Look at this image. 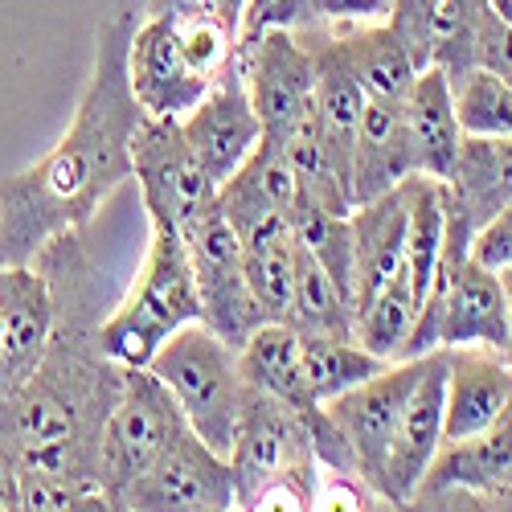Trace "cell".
<instances>
[{
    "label": "cell",
    "mask_w": 512,
    "mask_h": 512,
    "mask_svg": "<svg viewBox=\"0 0 512 512\" xmlns=\"http://www.w3.org/2000/svg\"><path fill=\"white\" fill-rule=\"evenodd\" d=\"M29 263L50 279L54 332L37 369L17 390L0 394V443L17 472H46L99 488L103 422L123 390V365L103 353L99 340L103 316L111 312L103 271L82 234L50 238Z\"/></svg>",
    "instance_id": "1"
},
{
    "label": "cell",
    "mask_w": 512,
    "mask_h": 512,
    "mask_svg": "<svg viewBox=\"0 0 512 512\" xmlns=\"http://www.w3.org/2000/svg\"><path fill=\"white\" fill-rule=\"evenodd\" d=\"M140 17L119 9L95 41L66 136L29 168L0 177V263H29L58 234H87L95 213L132 181V140L144 107L127 82V46Z\"/></svg>",
    "instance_id": "2"
},
{
    "label": "cell",
    "mask_w": 512,
    "mask_h": 512,
    "mask_svg": "<svg viewBox=\"0 0 512 512\" xmlns=\"http://www.w3.org/2000/svg\"><path fill=\"white\" fill-rule=\"evenodd\" d=\"M226 459L238 508H312L320 463L312 451L304 410L287 406L283 398L246 390Z\"/></svg>",
    "instance_id": "3"
},
{
    "label": "cell",
    "mask_w": 512,
    "mask_h": 512,
    "mask_svg": "<svg viewBox=\"0 0 512 512\" xmlns=\"http://www.w3.org/2000/svg\"><path fill=\"white\" fill-rule=\"evenodd\" d=\"M193 320H201V300H197V279H193L185 238L181 230L152 226L136 283L103 316V328H99L103 353L115 365L148 369V361L156 357L164 340Z\"/></svg>",
    "instance_id": "4"
},
{
    "label": "cell",
    "mask_w": 512,
    "mask_h": 512,
    "mask_svg": "<svg viewBox=\"0 0 512 512\" xmlns=\"http://www.w3.org/2000/svg\"><path fill=\"white\" fill-rule=\"evenodd\" d=\"M148 369L164 381V390L181 406L189 431L213 451H230L238 414L246 402V381L238 373V349L201 320L177 328L156 349Z\"/></svg>",
    "instance_id": "5"
},
{
    "label": "cell",
    "mask_w": 512,
    "mask_h": 512,
    "mask_svg": "<svg viewBox=\"0 0 512 512\" xmlns=\"http://www.w3.org/2000/svg\"><path fill=\"white\" fill-rule=\"evenodd\" d=\"M185 414L173 402V394L164 390V381L152 369H127L123 365V390L103 422L99 439V488L107 504L144 476L152 459L185 431Z\"/></svg>",
    "instance_id": "6"
},
{
    "label": "cell",
    "mask_w": 512,
    "mask_h": 512,
    "mask_svg": "<svg viewBox=\"0 0 512 512\" xmlns=\"http://www.w3.org/2000/svg\"><path fill=\"white\" fill-rule=\"evenodd\" d=\"M238 66L263 140H287L316 111V62L295 29L263 25L238 37Z\"/></svg>",
    "instance_id": "7"
},
{
    "label": "cell",
    "mask_w": 512,
    "mask_h": 512,
    "mask_svg": "<svg viewBox=\"0 0 512 512\" xmlns=\"http://www.w3.org/2000/svg\"><path fill=\"white\" fill-rule=\"evenodd\" d=\"M181 238H185L193 279H197L201 324L238 349L254 328L267 324V316L259 312V304H254V295L246 287L238 226L222 213V205L213 201L201 218H193L181 230Z\"/></svg>",
    "instance_id": "8"
},
{
    "label": "cell",
    "mask_w": 512,
    "mask_h": 512,
    "mask_svg": "<svg viewBox=\"0 0 512 512\" xmlns=\"http://www.w3.org/2000/svg\"><path fill=\"white\" fill-rule=\"evenodd\" d=\"M132 181L140 189L148 226L185 230L193 218L218 201V185L205 177L201 160L193 156L181 119L144 115L132 140Z\"/></svg>",
    "instance_id": "9"
},
{
    "label": "cell",
    "mask_w": 512,
    "mask_h": 512,
    "mask_svg": "<svg viewBox=\"0 0 512 512\" xmlns=\"http://www.w3.org/2000/svg\"><path fill=\"white\" fill-rule=\"evenodd\" d=\"M111 508L123 512H230L234 500V476L230 459L201 443L189 426L168 443L144 476L127 484Z\"/></svg>",
    "instance_id": "10"
},
{
    "label": "cell",
    "mask_w": 512,
    "mask_h": 512,
    "mask_svg": "<svg viewBox=\"0 0 512 512\" xmlns=\"http://www.w3.org/2000/svg\"><path fill=\"white\" fill-rule=\"evenodd\" d=\"M406 508H512V406L488 431L443 443Z\"/></svg>",
    "instance_id": "11"
},
{
    "label": "cell",
    "mask_w": 512,
    "mask_h": 512,
    "mask_svg": "<svg viewBox=\"0 0 512 512\" xmlns=\"http://www.w3.org/2000/svg\"><path fill=\"white\" fill-rule=\"evenodd\" d=\"M422 369V357L410 361H390L386 369H377L373 377H365L361 386L345 390L324 402V414L332 418V426L345 435L353 459H357V472L361 480L377 492V500L386 504L381 488H386V455L398 431V418L402 406L410 398V386Z\"/></svg>",
    "instance_id": "12"
},
{
    "label": "cell",
    "mask_w": 512,
    "mask_h": 512,
    "mask_svg": "<svg viewBox=\"0 0 512 512\" xmlns=\"http://www.w3.org/2000/svg\"><path fill=\"white\" fill-rule=\"evenodd\" d=\"M512 205V136H463L443 181V259H467L476 230Z\"/></svg>",
    "instance_id": "13"
},
{
    "label": "cell",
    "mask_w": 512,
    "mask_h": 512,
    "mask_svg": "<svg viewBox=\"0 0 512 512\" xmlns=\"http://www.w3.org/2000/svg\"><path fill=\"white\" fill-rule=\"evenodd\" d=\"M181 132H185L193 156L201 160L205 177L218 189L246 164V156L263 144V123L250 107L238 58L213 78V87L201 95V103L181 119Z\"/></svg>",
    "instance_id": "14"
},
{
    "label": "cell",
    "mask_w": 512,
    "mask_h": 512,
    "mask_svg": "<svg viewBox=\"0 0 512 512\" xmlns=\"http://www.w3.org/2000/svg\"><path fill=\"white\" fill-rule=\"evenodd\" d=\"M447 361L451 349H435L422 357V369L410 386V398L402 406L398 431L386 455V504L406 508L414 488L422 484L426 467L435 463L439 447H443V398H447Z\"/></svg>",
    "instance_id": "15"
},
{
    "label": "cell",
    "mask_w": 512,
    "mask_h": 512,
    "mask_svg": "<svg viewBox=\"0 0 512 512\" xmlns=\"http://www.w3.org/2000/svg\"><path fill=\"white\" fill-rule=\"evenodd\" d=\"M127 82L152 119H185L213 87V78H205L185 58L181 41L160 17H140L132 46H127Z\"/></svg>",
    "instance_id": "16"
},
{
    "label": "cell",
    "mask_w": 512,
    "mask_h": 512,
    "mask_svg": "<svg viewBox=\"0 0 512 512\" xmlns=\"http://www.w3.org/2000/svg\"><path fill=\"white\" fill-rule=\"evenodd\" d=\"M54 332V291L41 267L0 263V394L37 369Z\"/></svg>",
    "instance_id": "17"
},
{
    "label": "cell",
    "mask_w": 512,
    "mask_h": 512,
    "mask_svg": "<svg viewBox=\"0 0 512 512\" xmlns=\"http://www.w3.org/2000/svg\"><path fill=\"white\" fill-rule=\"evenodd\" d=\"M459 144H463V127L455 119L451 78L431 62L418 70L410 91L402 95V148L410 177L447 181Z\"/></svg>",
    "instance_id": "18"
},
{
    "label": "cell",
    "mask_w": 512,
    "mask_h": 512,
    "mask_svg": "<svg viewBox=\"0 0 512 512\" xmlns=\"http://www.w3.org/2000/svg\"><path fill=\"white\" fill-rule=\"evenodd\" d=\"M512 406V369L488 349H451L447 398H443V443H463Z\"/></svg>",
    "instance_id": "19"
},
{
    "label": "cell",
    "mask_w": 512,
    "mask_h": 512,
    "mask_svg": "<svg viewBox=\"0 0 512 512\" xmlns=\"http://www.w3.org/2000/svg\"><path fill=\"white\" fill-rule=\"evenodd\" d=\"M406 213H410L406 181L394 185L390 193L373 197V201H361L349 213V222H353V324H357V312L402 267Z\"/></svg>",
    "instance_id": "20"
},
{
    "label": "cell",
    "mask_w": 512,
    "mask_h": 512,
    "mask_svg": "<svg viewBox=\"0 0 512 512\" xmlns=\"http://www.w3.org/2000/svg\"><path fill=\"white\" fill-rule=\"evenodd\" d=\"M218 205L226 218L242 230L250 222L263 218H295L304 205H316L300 181V173L287 164V156L279 152V144L263 140L246 156V164L218 189Z\"/></svg>",
    "instance_id": "21"
},
{
    "label": "cell",
    "mask_w": 512,
    "mask_h": 512,
    "mask_svg": "<svg viewBox=\"0 0 512 512\" xmlns=\"http://www.w3.org/2000/svg\"><path fill=\"white\" fill-rule=\"evenodd\" d=\"M316 29L328 33L336 58L349 66V74L357 78L365 99L402 103V95L410 91V82L422 70L414 50L386 21H377V25H316Z\"/></svg>",
    "instance_id": "22"
},
{
    "label": "cell",
    "mask_w": 512,
    "mask_h": 512,
    "mask_svg": "<svg viewBox=\"0 0 512 512\" xmlns=\"http://www.w3.org/2000/svg\"><path fill=\"white\" fill-rule=\"evenodd\" d=\"M242 234V271L254 304L267 320H287L291 287H295V254L300 234L287 218H263L238 230Z\"/></svg>",
    "instance_id": "23"
},
{
    "label": "cell",
    "mask_w": 512,
    "mask_h": 512,
    "mask_svg": "<svg viewBox=\"0 0 512 512\" xmlns=\"http://www.w3.org/2000/svg\"><path fill=\"white\" fill-rule=\"evenodd\" d=\"M410 177L406 148H402V103L365 99L357 144H353V209L390 193Z\"/></svg>",
    "instance_id": "24"
},
{
    "label": "cell",
    "mask_w": 512,
    "mask_h": 512,
    "mask_svg": "<svg viewBox=\"0 0 512 512\" xmlns=\"http://www.w3.org/2000/svg\"><path fill=\"white\" fill-rule=\"evenodd\" d=\"M238 373L246 390H259L271 398H283L295 410H312L320 402L304 390V369H300V332L287 320H267L254 328L238 345Z\"/></svg>",
    "instance_id": "25"
},
{
    "label": "cell",
    "mask_w": 512,
    "mask_h": 512,
    "mask_svg": "<svg viewBox=\"0 0 512 512\" xmlns=\"http://www.w3.org/2000/svg\"><path fill=\"white\" fill-rule=\"evenodd\" d=\"M287 324L300 336H336V340H357L353 332V308L345 291L332 283V275L316 263V254L300 242L295 254V287L287 304Z\"/></svg>",
    "instance_id": "26"
},
{
    "label": "cell",
    "mask_w": 512,
    "mask_h": 512,
    "mask_svg": "<svg viewBox=\"0 0 512 512\" xmlns=\"http://www.w3.org/2000/svg\"><path fill=\"white\" fill-rule=\"evenodd\" d=\"M390 361L373 357L357 340H336V336H300V369H304V390L312 402H328L361 386L365 377L386 369Z\"/></svg>",
    "instance_id": "27"
},
{
    "label": "cell",
    "mask_w": 512,
    "mask_h": 512,
    "mask_svg": "<svg viewBox=\"0 0 512 512\" xmlns=\"http://www.w3.org/2000/svg\"><path fill=\"white\" fill-rule=\"evenodd\" d=\"M418 312H422V300L414 295L410 279L398 271V275L357 312V324H353L357 345L369 349V353L381 357V361H402L406 340H410V332H414V324H418Z\"/></svg>",
    "instance_id": "28"
},
{
    "label": "cell",
    "mask_w": 512,
    "mask_h": 512,
    "mask_svg": "<svg viewBox=\"0 0 512 512\" xmlns=\"http://www.w3.org/2000/svg\"><path fill=\"white\" fill-rule=\"evenodd\" d=\"M394 0H267L250 9L242 21V33H254L263 25L283 29H316V25H377L390 21Z\"/></svg>",
    "instance_id": "29"
},
{
    "label": "cell",
    "mask_w": 512,
    "mask_h": 512,
    "mask_svg": "<svg viewBox=\"0 0 512 512\" xmlns=\"http://www.w3.org/2000/svg\"><path fill=\"white\" fill-rule=\"evenodd\" d=\"M451 99L455 119L463 136H512V82L484 70L467 66L451 74Z\"/></svg>",
    "instance_id": "30"
},
{
    "label": "cell",
    "mask_w": 512,
    "mask_h": 512,
    "mask_svg": "<svg viewBox=\"0 0 512 512\" xmlns=\"http://www.w3.org/2000/svg\"><path fill=\"white\" fill-rule=\"evenodd\" d=\"M21 508L25 512H78V508H107V496L91 484H74L66 476L21 472Z\"/></svg>",
    "instance_id": "31"
},
{
    "label": "cell",
    "mask_w": 512,
    "mask_h": 512,
    "mask_svg": "<svg viewBox=\"0 0 512 512\" xmlns=\"http://www.w3.org/2000/svg\"><path fill=\"white\" fill-rule=\"evenodd\" d=\"M443 0H394L390 5V29L414 50L422 66H431V41H435V17Z\"/></svg>",
    "instance_id": "32"
},
{
    "label": "cell",
    "mask_w": 512,
    "mask_h": 512,
    "mask_svg": "<svg viewBox=\"0 0 512 512\" xmlns=\"http://www.w3.org/2000/svg\"><path fill=\"white\" fill-rule=\"evenodd\" d=\"M472 62L512 82V25L496 17L488 5L480 9L476 29H472Z\"/></svg>",
    "instance_id": "33"
},
{
    "label": "cell",
    "mask_w": 512,
    "mask_h": 512,
    "mask_svg": "<svg viewBox=\"0 0 512 512\" xmlns=\"http://www.w3.org/2000/svg\"><path fill=\"white\" fill-rule=\"evenodd\" d=\"M250 0H148L144 17H213L242 33Z\"/></svg>",
    "instance_id": "34"
},
{
    "label": "cell",
    "mask_w": 512,
    "mask_h": 512,
    "mask_svg": "<svg viewBox=\"0 0 512 512\" xmlns=\"http://www.w3.org/2000/svg\"><path fill=\"white\" fill-rule=\"evenodd\" d=\"M467 254H472L476 263H484L488 271L512 267V205H504L496 218H488V222L476 230V238H472V246H467Z\"/></svg>",
    "instance_id": "35"
},
{
    "label": "cell",
    "mask_w": 512,
    "mask_h": 512,
    "mask_svg": "<svg viewBox=\"0 0 512 512\" xmlns=\"http://www.w3.org/2000/svg\"><path fill=\"white\" fill-rule=\"evenodd\" d=\"M377 492L361 480V476H345V472H320L316 484V500L312 508H377Z\"/></svg>",
    "instance_id": "36"
},
{
    "label": "cell",
    "mask_w": 512,
    "mask_h": 512,
    "mask_svg": "<svg viewBox=\"0 0 512 512\" xmlns=\"http://www.w3.org/2000/svg\"><path fill=\"white\" fill-rule=\"evenodd\" d=\"M17 508H21V472L5 443H0V512H17Z\"/></svg>",
    "instance_id": "37"
},
{
    "label": "cell",
    "mask_w": 512,
    "mask_h": 512,
    "mask_svg": "<svg viewBox=\"0 0 512 512\" xmlns=\"http://www.w3.org/2000/svg\"><path fill=\"white\" fill-rule=\"evenodd\" d=\"M500 283H504V304H508V332H504V349H500V357H504V365L512 369V267L500 271Z\"/></svg>",
    "instance_id": "38"
},
{
    "label": "cell",
    "mask_w": 512,
    "mask_h": 512,
    "mask_svg": "<svg viewBox=\"0 0 512 512\" xmlns=\"http://www.w3.org/2000/svg\"><path fill=\"white\" fill-rule=\"evenodd\" d=\"M488 9H492L496 17H504V21L512 25V0H488Z\"/></svg>",
    "instance_id": "39"
},
{
    "label": "cell",
    "mask_w": 512,
    "mask_h": 512,
    "mask_svg": "<svg viewBox=\"0 0 512 512\" xmlns=\"http://www.w3.org/2000/svg\"><path fill=\"white\" fill-rule=\"evenodd\" d=\"M259 5H267V0H250V9H259ZM250 9H246V13H250Z\"/></svg>",
    "instance_id": "40"
}]
</instances>
